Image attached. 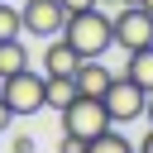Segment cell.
<instances>
[{"label": "cell", "mask_w": 153, "mask_h": 153, "mask_svg": "<svg viewBox=\"0 0 153 153\" xmlns=\"http://www.w3.org/2000/svg\"><path fill=\"white\" fill-rule=\"evenodd\" d=\"M14 153H33V139L29 134H14Z\"/></svg>", "instance_id": "16"}, {"label": "cell", "mask_w": 153, "mask_h": 153, "mask_svg": "<svg viewBox=\"0 0 153 153\" xmlns=\"http://www.w3.org/2000/svg\"><path fill=\"white\" fill-rule=\"evenodd\" d=\"M110 76H115V72H110L100 57H81V62H76V72H72V81H76V96H100Z\"/></svg>", "instance_id": "7"}, {"label": "cell", "mask_w": 153, "mask_h": 153, "mask_svg": "<svg viewBox=\"0 0 153 153\" xmlns=\"http://www.w3.org/2000/svg\"><path fill=\"white\" fill-rule=\"evenodd\" d=\"M43 100H48L53 110L72 105V100H76V81H72V76H48V86H43Z\"/></svg>", "instance_id": "11"}, {"label": "cell", "mask_w": 153, "mask_h": 153, "mask_svg": "<svg viewBox=\"0 0 153 153\" xmlns=\"http://www.w3.org/2000/svg\"><path fill=\"white\" fill-rule=\"evenodd\" d=\"M57 5H62V10L72 14V10H91V5H100V0H57Z\"/></svg>", "instance_id": "15"}, {"label": "cell", "mask_w": 153, "mask_h": 153, "mask_svg": "<svg viewBox=\"0 0 153 153\" xmlns=\"http://www.w3.org/2000/svg\"><path fill=\"white\" fill-rule=\"evenodd\" d=\"M57 38H62V33H57ZM76 62H81V57H76V48H72L67 38H62V43H48V53H43V76H72Z\"/></svg>", "instance_id": "8"}, {"label": "cell", "mask_w": 153, "mask_h": 153, "mask_svg": "<svg viewBox=\"0 0 153 153\" xmlns=\"http://www.w3.org/2000/svg\"><path fill=\"white\" fill-rule=\"evenodd\" d=\"M57 153H86V139H76V134H62Z\"/></svg>", "instance_id": "14"}, {"label": "cell", "mask_w": 153, "mask_h": 153, "mask_svg": "<svg viewBox=\"0 0 153 153\" xmlns=\"http://www.w3.org/2000/svg\"><path fill=\"white\" fill-rule=\"evenodd\" d=\"M0 38H24V19H19V5H5V0H0Z\"/></svg>", "instance_id": "13"}, {"label": "cell", "mask_w": 153, "mask_h": 153, "mask_svg": "<svg viewBox=\"0 0 153 153\" xmlns=\"http://www.w3.org/2000/svg\"><path fill=\"white\" fill-rule=\"evenodd\" d=\"M86 153H134V143H129V139L110 124V129H100V134L86 143Z\"/></svg>", "instance_id": "12"}, {"label": "cell", "mask_w": 153, "mask_h": 153, "mask_svg": "<svg viewBox=\"0 0 153 153\" xmlns=\"http://www.w3.org/2000/svg\"><path fill=\"white\" fill-rule=\"evenodd\" d=\"M10 124H14V115H10V105L0 100V129H10Z\"/></svg>", "instance_id": "17"}, {"label": "cell", "mask_w": 153, "mask_h": 153, "mask_svg": "<svg viewBox=\"0 0 153 153\" xmlns=\"http://www.w3.org/2000/svg\"><path fill=\"white\" fill-rule=\"evenodd\" d=\"M57 115H62V134H76V139H86V143H91L100 129H110V115H105L100 96H76V100L62 105Z\"/></svg>", "instance_id": "4"}, {"label": "cell", "mask_w": 153, "mask_h": 153, "mask_svg": "<svg viewBox=\"0 0 153 153\" xmlns=\"http://www.w3.org/2000/svg\"><path fill=\"white\" fill-rule=\"evenodd\" d=\"M43 86H48V76L33 72V67H24V72H14V76L0 81V100L10 105L14 120H29V115H38V110L48 105V100H43Z\"/></svg>", "instance_id": "2"}, {"label": "cell", "mask_w": 153, "mask_h": 153, "mask_svg": "<svg viewBox=\"0 0 153 153\" xmlns=\"http://www.w3.org/2000/svg\"><path fill=\"white\" fill-rule=\"evenodd\" d=\"M139 153H153V129L143 134V143H139Z\"/></svg>", "instance_id": "18"}, {"label": "cell", "mask_w": 153, "mask_h": 153, "mask_svg": "<svg viewBox=\"0 0 153 153\" xmlns=\"http://www.w3.org/2000/svg\"><path fill=\"white\" fill-rule=\"evenodd\" d=\"M110 29H115V48H143V43H153V10H143V5H124L115 19H110Z\"/></svg>", "instance_id": "5"}, {"label": "cell", "mask_w": 153, "mask_h": 153, "mask_svg": "<svg viewBox=\"0 0 153 153\" xmlns=\"http://www.w3.org/2000/svg\"><path fill=\"white\" fill-rule=\"evenodd\" d=\"M100 105L110 115V124H129V120H143V105H148V91L134 81V76H110L105 91H100Z\"/></svg>", "instance_id": "3"}, {"label": "cell", "mask_w": 153, "mask_h": 153, "mask_svg": "<svg viewBox=\"0 0 153 153\" xmlns=\"http://www.w3.org/2000/svg\"><path fill=\"white\" fill-rule=\"evenodd\" d=\"M139 5H143V10H153V0H139Z\"/></svg>", "instance_id": "20"}, {"label": "cell", "mask_w": 153, "mask_h": 153, "mask_svg": "<svg viewBox=\"0 0 153 153\" xmlns=\"http://www.w3.org/2000/svg\"><path fill=\"white\" fill-rule=\"evenodd\" d=\"M143 120L153 124V91H148V105H143Z\"/></svg>", "instance_id": "19"}, {"label": "cell", "mask_w": 153, "mask_h": 153, "mask_svg": "<svg viewBox=\"0 0 153 153\" xmlns=\"http://www.w3.org/2000/svg\"><path fill=\"white\" fill-rule=\"evenodd\" d=\"M62 38L76 48V57H100L105 48H115V29H110V14L105 10H72L67 24H62Z\"/></svg>", "instance_id": "1"}, {"label": "cell", "mask_w": 153, "mask_h": 153, "mask_svg": "<svg viewBox=\"0 0 153 153\" xmlns=\"http://www.w3.org/2000/svg\"><path fill=\"white\" fill-rule=\"evenodd\" d=\"M24 67H29V48L19 38H0V81L14 76V72H24Z\"/></svg>", "instance_id": "10"}, {"label": "cell", "mask_w": 153, "mask_h": 153, "mask_svg": "<svg viewBox=\"0 0 153 153\" xmlns=\"http://www.w3.org/2000/svg\"><path fill=\"white\" fill-rule=\"evenodd\" d=\"M124 76H134V81H139L143 91H153V43H143V48H129Z\"/></svg>", "instance_id": "9"}, {"label": "cell", "mask_w": 153, "mask_h": 153, "mask_svg": "<svg viewBox=\"0 0 153 153\" xmlns=\"http://www.w3.org/2000/svg\"><path fill=\"white\" fill-rule=\"evenodd\" d=\"M19 19H24V33H33V38H57L62 24H67V10H62L57 0H24Z\"/></svg>", "instance_id": "6"}]
</instances>
